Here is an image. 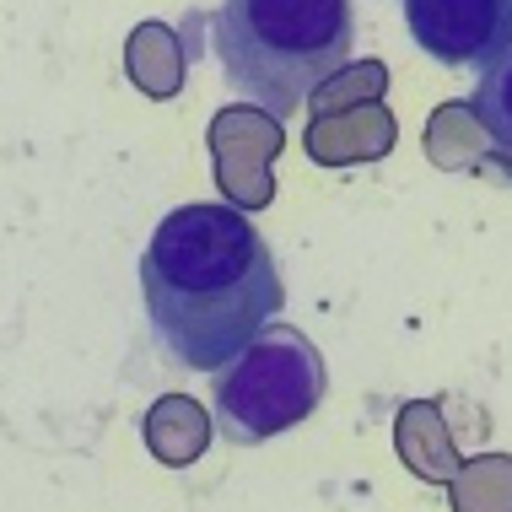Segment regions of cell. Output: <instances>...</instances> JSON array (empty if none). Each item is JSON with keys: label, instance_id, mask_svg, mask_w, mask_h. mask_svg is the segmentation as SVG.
Instances as JSON below:
<instances>
[{"label": "cell", "instance_id": "obj_5", "mask_svg": "<svg viewBox=\"0 0 512 512\" xmlns=\"http://www.w3.org/2000/svg\"><path fill=\"white\" fill-rule=\"evenodd\" d=\"M399 453L432 486H448L453 480V442L442 432L432 405H405V415H399Z\"/></svg>", "mask_w": 512, "mask_h": 512}, {"label": "cell", "instance_id": "obj_3", "mask_svg": "<svg viewBox=\"0 0 512 512\" xmlns=\"http://www.w3.org/2000/svg\"><path fill=\"white\" fill-rule=\"evenodd\" d=\"M211 410L227 442L254 448L265 437H281L286 426L308 421L324 399V356L292 324H270L243 345L232 362L211 372Z\"/></svg>", "mask_w": 512, "mask_h": 512}, {"label": "cell", "instance_id": "obj_1", "mask_svg": "<svg viewBox=\"0 0 512 512\" xmlns=\"http://www.w3.org/2000/svg\"><path fill=\"white\" fill-rule=\"evenodd\" d=\"M157 345L189 372H216L286 302L275 254L232 205H178L157 221L141 259Z\"/></svg>", "mask_w": 512, "mask_h": 512}, {"label": "cell", "instance_id": "obj_2", "mask_svg": "<svg viewBox=\"0 0 512 512\" xmlns=\"http://www.w3.org/2000/svg\"><path fill=\"white\" fill-rule=\"evenodd\" d=\"M351 0H227L211 22V49L232 92L265 114H297L351 60Z\"/></svg>", "mask_w": 512, "mask_h": 512}, {"label": "cell", "instance_id": "obj_4", "mask_svg": "<svg viewBox=\"0 0 512 512\" xmlns=\"http://www.w3.org/2000/svg\"><path fill=\"white\" fill-rule=\"evenodd\" d=\"M410 38L442 65H480L512 38V0H399Z\"/></svg>", "mask_w": 512, "mask_h": 512}, {"label": "cell", "instance_id": "obj_6", "mask_svg": "<svg viewBox=\"0 0 512 512\" xmlns=\"http://www.w3.org/2000/svg\"><path fill=\"white\" fill-rule=\"evenodd\" d=\"M475 119L486 124V135L496 141V151H512V38L491 60H480V81H475Z\"/></svg>", "mask_w": 512, "mask_h": 512}]
</instances>
